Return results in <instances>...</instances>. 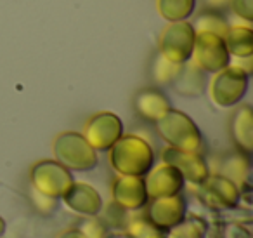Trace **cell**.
Here are the masks:
<instances>
[{
  "label": "cell",
  "mask_w": 253,
  "mask_h": 238,
  "mask_svg": "<svg viewBox=\"0 0 253 238\" xmlns=\"http://www.w3.org/2000/svg\"><path fill=\"white\" fill-rule=\"evenodd\" d=\"M144 184L149 200H151L160 198V196L177 195V193H180L184 189L186 181H184L182 174L173 165L163 162L162 165L151 169L144 176Z\"/></svg>",
  "instance_id": "4fadbf2b"
},
{
  "label": "cell",
  "mask_w": 253,
  "mask_h": 238,
  "mask_svg": "<svg viewBox=\"0 0 253 238\" xmlns=\"http://www.w3.org/2000/svg\"><path fill=\"white\" fill-rule=\"evenodd\" d=\"M28 196H30L32 205L35 207L40 214H43V216H50V214L57 209V205H59L56 198H50V196L43 195V193H40L37 188H33L32 184L28 186Z\"/></svg>",
  "instance_id": "d4e9b609"
},
{
  "label": "cell",
  "mask_w": 253,
  "mask_h": 238,
  "mask_svg": "<svg viewBox=\"0 0 253 238\" xmlns=\"http://www.w3.org/2000/svg\"><path fill=\"white\" fill-rule=\"evenodd\" d=\"M132 103H134V110L139 119L149 123H155L172 108L170 99L158 87H146L137 91Z\"/></svg>",
  "instance_id": "5bb4252c"
},
{
  "label": "cell",
  "mask_w": 253,
  "mask_h": 238,
  "mask_svg": "<svg viewBox=\"0 0 253 238\" xmlns=\"http://www.w3.org/2000/svg\"><path fill=\"white\" fill-rule=\"evenodd\" d=\"M77 228L85 235V238H108V228L102 221L95 219V216L85 217Z\"/></svg>",
  "instance_id": "484cf974"
},
{
  "label": "cell",
  "mask_w": 253,
  "mask_h": 238,
  "mask_svg": "<svg viewBox=\"0 0 253 238\" xmlns=\"http://www.w3.org/2000/svg\"><path fill=\"white\" fill-rule=\"evenodd\" d=\"M229 7H232L234 14L245 21L250 23L253 19V0H232Z\"/></svg>",
  "instance_id": "4316f807"
},
{
  "label": "cell",
  "mask_w": 253,
  "mask_h": 238,
  "mask_svg": "<svg viewBox=\"0 0 253 238\" xmlns=\"http://www.w3.org/2000/svg\"><path fill=\"white\" fill-rule=\"evenodd\" d=\"M232 0H205V5L207 9H213V11H224L231 5Z\"/></svg>",
  "instance_id": "83f0119b"
},
{
  "label": "cell",
  "mask_w": 253,
  "mask_h": 238,
  "mask_svg": "<svg viewBox=\"0 0 253 238\" xmlns=\"http://www.w3.org/2000/svg\"><path fill=\"white\" fill-rule=\"evenodd\" d=\"M196 7V0H158V12L169 23L187 21Z\"/></svg>",
  "instance_id": "44dd1931"
},
{
  "label": "cell",
  "mask_w": 253,
  "mask_h": 238,
  "mask_svg": "<svg viewBox=\"0 0 253 238\" xmlns=\"http://www.w3.org/2000/svg\"><path fill=\"white\" fill-rule=\"evenodd\" d=\"M146 205H148L146 217L165 233L186 219V198L180 193L151 198Z\"/></svg>",
  "instance_id": "30bf717a"
},
{
  "label": "cell",
  "mask_w": 253,
  "mask_h": 238,
  "mask_svg": "<svg viewBox=\"0 0 253 238\" xmlns=\"http://www.w3.org/2000/svg\"><path fill=\"white\" fill-rule=\"evenodd\" d=\"M218 174L231 179L239 189H243L248 182L250 176V155L236 150L234 153L225 155L218 165Z\"/></svg>",
  "instance_id": "e0dca14e"
},
{
  "label": "cell",
  "mask_w": 253,
  "mask_h": 238,
  "mask_svg": "<svg viewBox=\"0 0 253 238\" xmlns=\"http://www.w3.org/2000/svg\"><path fill=\"white\" fill-rule=\"evenodd\" d=\"M160 137L169 146L186 151H200L203 146V137L189 115L170 108L160 120L155 122Z\"/></svg>",
  "instance_id": "7a4b0ae2"
},
{
  "label": "cell",
  "mask_w": 253,
  "mask_h": 238,
  "mask_svg": "<svg viewBox=\"0 0 253 238\" xmlns=\"http://www.w3.org/2000/svg\"><path fill=\"white\" fill-rule=\"evenodd\" d=\"M250 73L239 64H229L217 71L210 84V98L220 108L236 106L248 91Z\"/></svg>",
  "instance_id": "277c9868"
},
{
  "label": "cell",
  "mask_w": 253,
  "mask_h": 238,
  "mask_svg": "<svg viewBox=\"0 0 253 238\" xmlns=\"http://www.w3.org/2000/svg\"><path fill=\"white\" fill-rule=\"evenodd\" d=\"M165 164H170L182 174L184 181L200 186L210 176V169L200 151H186L179 148H165L162 153Z\"/></svg>",
  "instance_id": "8fae6325"
},
{
  "label": "cell",
  "mask_w": 253,
  "mask_h": 238,
  "mask_svg": "<svg viewBox=\"0 0 253 238\" xmlns=\"http://www.w3.org/2000/svg\"><path fill=\"white\" fill-rule=\"evenodd\" d=\"M200 198L213 210L234 209L241 200V189L220 174H210L200 184Z\"/></svg>",
  "instance_id": "9c48e42d"
},
{
  "label": "cell",
  "mask_w": 253,
  "mask_h": 238,
  "mask_svg": "<svg viewBox=\"0 0 253 238\" xmlns=\"http://www.w3.org/2000/svg\"><path fill=\"white\" fill-rule=\"evenodd\" d=\"M194 28L187 21H173L162 32L158 51L173 63L184 64L191 60L194 47Z\"/></svg>",
  "instance_id": "52a82bcc"
},
{
  "label": "cell",
  "mask_w": 253,
  "mask_h": 238,
  "mask_svg": "<svg viewBox=\"0 0 253 238\" xmlns=\"http://www.w3.org/2000/svg\"><path fill=\"white\" fill-rule=\"evenodd\" d=\"M165 231L156 228L148 217H135L126 224L128 238H165Z\"/></svg>",
  "instance_id": "cb8c5ba5"
},
{
  "label": "cell",
  "mask_w": 253,
  "mask_h": 238,
  "mask_svg": "<svg viewBox=\"0 0 253 238\" xmlns=\"http://www.w3.org/2000/svg\"><path fill=\"white\" fill-rule=\"evenodd\" d=\"M229 134L239 151H253V110L250 105H239L229 119Z\"/></svg>",
  "instance_id": "2e32d148"
},
{
  "label": "cell",
  "mask_w": 253,
  "mask_h": 238,
  "mask_svg": "<svg viewBox=\"0 0 253 238\" xmlns=\"http://www.w3.org/2000/svg\"><path fill=\"white\" fill-rule=\"evenodd\" d=\"M205 231H207V224L201 219L191 217L167 231L165 238H203Z\"/></svg>",
  "instance_id": "603a6c76"
},
{
  "label": "cell",
  "mask_w": 253,
  "mask_h": 238,
  "mask_svg": "<svg viewBox=\"0 0 253 238\" xmlns=\"http://www.w3.org/2000/svg\"><path fill=\"white\" fill-rule=\"evenodd\" d=\"M123 136V122L111 112L92 115L84 127V137L95 151H108Z\"/></svg>",
  "instance_id": "ba28073f"
},
{
  "label": "cell",
  "mask_w": 253,
  "mask_h": 238,
  "mask_svg": "<svg viewBox=\"0 0 253 238\" xmlns=\"http://www.w3.org/2000/svg\"><path fill=\"white\" fill-rule=\"evenodd\" d=\"M111 195L113 203H116L125 210H139L149 202L144 178H141V176L118 174V178L113 181Z\"/></svg>",
  "instance_id": "7c38bea8"
},
{
  "label": "cell",
  "mask_w": 253,
  "mask_h": 238,
  "mask_svg": "<svg viewBox=\"0 0 253 238\" xmlns=\"http://www.w3.org/2000/svg\"><path fill=\"white\" fill-rule=\"evenodd\" d=\"M173 89L182 96H201L207 85V78H205V71L200 70L198 66L191 64H182L179 75L175 80L172 82Z\"/></svg>",
  "instance_id": "ac0fdd59"
},
{
  "label": "cell",
  "mask_w": 253,
  "mask_h": 238,
  "mask_svg": "<svg viewBox=\"0 0 253 238\" xmlns=\"http://www.w3.org/2000/svg\"><path fill=\"white\" fill-rule=\"evenodd\" d=\"M108 151L111 167L122 176L144 178L155 165V151L151 144L135 134L122 136Z\"/></svg>",
  "instance_id": "6da1fadb"
},
{
  "label": "cell",
  "mask_w": 253,
  "mask_h": 238,
  "mask_svg": "<svg viewBox=\"0 0 253 238\" xmlns=\"http://www.w3.org/2000/svg\"><path fill=\"white\" fill-rule=\"evenodd\" d=\"M193 64L205 73H217L229 66L231 54L224 42V37L211 32H196L193 47Z\"/></svg>",
  "instance_id": "8992f818"
},
{
  "label": "cell",
  "mask_w": 253,
  "mask_h": 238,
  "mask_svg": "<svg viewBox=\"0 0 253 238\" xmlns=\"http://www.w3.org/2000/svg\"><path fill=\"white\" fill-rule=\"evenodd\" d=\"M54 157L70 171H92L97 165V151L80 132H61L52 144Z\"/></svg>",
  "instance_id": "3957f363"
},
{
  "label": "cell",
  "mask_w": 253,
  "mask_h": 238,
  "mask_svg": "<svg viewBox=\"0 0 253 238\" xmlns=\"http://www.w3.org/2000/svg\"><path fill=\"white\" fill-rule=\"evenodd\" d=\"M64 203L70 207L73 212L82 216H97L102 210V198L97 189L92 188L85 182H73L63 196Z\"/></svg>",
  "instance_id": "9a60e30c"
},
{
  "label": "cell",
  "mask_w": 253,
  "mask_h": 238,
  "mask_svg": "<svg viewBox=\"0 0 253 238\" xmlns=\"http://www.w3.org/2000/svg\"><path fill=\"white\" fill-rule=\"evenodd\" d=\"M196 32H211L217 33L220 37H225L229 30V23L225 19V16L220 11H213V9H205L200 14L194 18V21L191 23Z\"/></svg>",
  "instance_id": "7402d4cb"
},
{
  "label": "cell",
  "mask_w": 253,
  "mask_h": 238,
  "mask_svg": "<svg viewBox=\"0 0 253 238\" xmlns=\"http://www.w3.org/2000/svg\"><path fill=\"white\" fill-rule=\"evenodd\" d=\"M57 238H85V235L78 228H70V230L63 231Z\"/></svg>",
  "instance_id": "f1b7e54d"
},
{
  "label": "cell",
  "mask_w": 253,
  "mask_h": 238,
  "mask_svg": "<svg viewBox=\"0 0 253 238\" xmlns=\"http://www.w3.org/2000/svg\"><path fill=\"white\" fill-rule=\"evenodd\" d=\"M73 182L71 171L57 160H39L30 169V184L50 198H63Z\"/></svg>",
  "instance_id": "5b68a950"
},
{
  "label": "cell",
  "mask_w": 253,
  "mask_h": 238,
  "mask_svg": "<svg viewBox=\"0 0 253 238\" xmlns=\"http://www.w3.org/2000/svg\"><path fill=\"white\" fill-rule=\"evenodd\" d=\"M224 42L231 56L248 60L253 54V32L248 26H229Z\"/></svg>",
  "instance_id": "d6986e66"
},
{
  "label": "cell",
  "mask_w": 253,
  "mask_h": 238,
  "mask_svg": "<svg viewBox=\"0 0 253 238\" xmlns=\"http://www.w3.org/2000/svg\"><path fill=\"white\" fill-rule=\"evenodd\" d=\"M4 233H5V221L0 217V237H2Z\"/></svg>",
  "instance_id": "f546056e"
},
{
  "label": "cell",
  "mask_w": 253,
  "mask_h": 238,
  "mask_svg": "<svg viewBox=\"0 0 253 238\" xmlns=\"http://www.w3.org/2000/svg\"><path fill=\"white\" fill-rule=\"evenodd\" d=\"M180 68H182V64L167 60L160 51H156L149 60V78L156 87L170 85L179 75Z\"/></svg>",
  "instance_id": "ffe728a7"
}]
</instances>
